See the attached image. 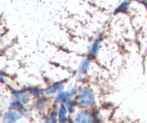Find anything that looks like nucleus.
I'll list each match as a JSON object with an SVG mask.
<instances>
[{
    "mask_svg": "<svg viewBox=\"0 0 147 123\" xmlns=\"http://www.w3.org/2000/svg\"><path fill=\"white\" fill-rule=\"evenodd\" d=\"M77 101L83 107H91L96 104V96L90 88L83 87L78 94Z\"/></svg>",
    "mask_w": 147,
    "mask_h": 123,
    "instance_id": "obj_1",
    "label": "nucleus"
},
{
    "mask_svg": "<svg viewBox=\"0 0 147 123\" xmlns=\"http://www.w3.org/2000/svg\"><path fill=\"white\" fill-rule=\"evenodd\" d=\"M73 120L76 123H95L93 114L87 109H80L74 115Z\"/></svg>",
    "mask_w": 147,
    "mask_h": 123,
    "instance_id": "obj_2",
    "label": "nucleus"
},
{
    "mask_svg": "<svg viewBox=\"0 0 147 123\" xmlns=\"http://www.w3.org/2000/svg\"><path fill=\"white\" fill-rule=\"evenodd\" d=\"M22 114L17 111L9 109L2 115L3 123H15L22 118Z\"/></svg>",
    "mask_w": 147,
    "mask_h": 123,
    "instance_id": "obj_3",
    "label": "nucleus"
},
{
    "mask_svg": "<svg viewBox=\"0 0 147 123\" xmlns=\"http://www.w3.org/2000/svg\"><path fill=\"white\" fill-rule=\"evenodd\" d=\"M11 94L14 96V99L20 101L24 105H27L30 101V96L28 92L23 90H17V89H12L11 91Z\"/></svg>",
    "mask_w": 147,
    "mask_h": 123,
    "instance_id": "obj_4",
    "label": "nucleus"
},
{
    "mask_svg": "<svg viewBox=\"0 0 147 123\" xmlns=\"http://www.w3.org/2000/svg\"><path fill=\"white\" fill-rule=\"evenodd\" d=\"M67 109L65 107V105L64 104L60 105L57 109V119H58L59 123H67L68 122V118H67Z\"/></svg>",
    "mask_w": 147,
    "mask_h": 123,
    "instance_id": "obj_5",
    "label": "nucleus"
},
{
    "mask_svg": "<svg viewBox=\"0 0 147 123\" xmlns=\"http://www.w3.org/2000/svg\"><path fill=\"white\" fill-rule=\"evenodd\" d=\"M64 85L62 82H57L53 84L50 85L45 89V94L47 95H53L56 93H58L60 91H63Z\"/></svg>",
    "mask_w": 147,
    "mask_h": 123,
    "instance_id": "obj_6",
    "label": "nucleus"
},
{
    "mask_svg": "<svg viewBox=\"0 0 147 123\" xmlns=\"http://www.w3.org/2000/svg\"><path fill=\"white\" fill-rule=\"evenodd\" d=\"M70 92H65V91H60L58 93L56 94L55 97L54 102L56 104H65L69 99H70Z\"/></svg>",
    "mask_w": 147,
    "mask_h": 123,
    "instance_id": "obj_7",
    "label": "nucleus"
},
{
    "mask_svg": "<svg viewBox=\"0 0 147 123\" xmlns=\"http://www.w3.org/2000/svg\"><path fill=\"white\" fill-rule=\"evenodd\" d=\"M24 104L21 102L20 101L17 100V99H14L12 102L10 103L9 105V109H12V110L17 111V112H23L26 109L25 107H24Z\"/></svg>",
    "mask_w": 147,
    "mask_h": 123,
    "instance_id": "obj_8",
    "label": "nucleus"
},
{
    "mask_svg": "<svg viewBox=\"0 0 147 123\" xmlns=\"http://www.w3.org/2000/svg\"><path fill=\"white\" fill-rule=\"evenodd\" d=\"M100 48V38H97L92 44L90 50V56L91 57H96L98 55L99 49Z\"/></svg>",
    "mask_w": 147,
    "mask_h": 123,
    "instance_id": "obj_9",
    "label": "nucleus"
},
{
    "mask_svg": "<svg viewBox=\"0 0 147 123\" xmlns=\"http://www.w3.org/2000/svg\"><path fill=\"white\" fill-rule=\"evenodd\" d=\"M27 92H28V93L32 95V96H35V97H41L45 94L44 90H42V89H40L38 87H35V86H30V87H28Z\"/></svg>",
    "mask_w": 147,
    "mask_h": 123,
    "instance_id": "obj_10",
    "label": "nucleus"
},
{
    "mask_svg": "<svg viewBox=\"0 0 147 123\" xmlns=\"http://www.w3.org/2000/svg\"><path fill=\"white\" fill-rule=\"evenodd\" d=\"M64 105H65V107L69 114L74 113L75 110H76V103L74 102V101L72 100L71 99H70L65 104H64Z\"/></svg>",
    "mask_w": 147,
    "mask_h": 123,
    "instance_id": "obj_11",
    "label": "nucleus"
},
{
    "mask_svg": "<svg viewBox=\"0 0 147 123\" xmlns=\"http://www.w3.org/2000/svg\"><path fill=\"white\" fill-rule=\"evenodd\" d=\"M90 62L88 59H84V60H83V61L80 63V67H79V71H80V73L86 72L88 69V68L90 67Z\"/></svg>",
    "mask_w": 147,
    "mask_h": 123,
    "instance_id": "obj_12",
    "label": "nucleus"
},
{
    "mask_svg": "<svg viewBox=\"0 0 147 123\" xmlns=\"http://www.w3.org/2000/svg\"><path fill=\"white\" fill-rule=\"evenodd\" d=\"M43 123H58L57 112H53V113L50 114V115L45 120Z\"/></svg>",
    "mask_w": 147,
    "mask_h": 123,
    "instance_id": "obj_13",
    "label": "nucleus"
},
{
    "mask_svg": "<svg viewBox=\"0 0 147 123\" xmlns=\"http://www.w3.org/2000/svg\"><path fill=\"white\" fill-rule=\"evenodd\" d=\"M129 2L128 1H124L121 3L120 6L116 10V12H125L129 10Z\"/></svg>",
    "mask_w": 147,
    "mask_h": 123,
    "instance_id": "obj_14",
    "label": "nucleus"
},
{
    "mask_svg": "<svg viewBox=\"0 0 147 123\" xmlns=\"http://www.w3.org/2000/svg\"><path fill=\"white\" fill-rule=\"evenodd\" d=\"M46 103L47 102H46V99H45V97H39L37 102H35V107L38 109H42L44 107Z\"/></svg>",
    "mask_w": 147,
    "mask_h": 123,
    "instance_id": "obj_15",
    "label": "nucleus"
},
{
    "mask_svg": "<svg viewBox=\"0 0 147 123\" xmlns=\"http://www.w3.org/2000/svg\"><path fill=\"white\" fill-rule=\"evenodd\" d=\"M67 123H76L74 120H68V122Z\"/></svg>",
    "mask_w": 147,
    "mask_h": 123,
    "instance_id": "obj_16",
    "label": "nucleus"
}]
</instances>
